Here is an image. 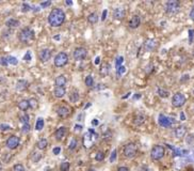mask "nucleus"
<instances>
[{"mask_svg": "<svg viewBox=\"0 0 194 171\" xmlns=\"http://www.w3.org/2000/svg\"><path fill=\"white\" fill-rule=\"evenodd\" d=\"M65 22V13L61 9H52L48 15V22L52 27H60Z\"/></svg>", "mask_w": 194, "mask_h": 171, "instance_id": "1", "label": "nucleus"}, {"mask_svg": "<svg viewBox=\"0 0 194 171\" xmlns=\"http://www.w3.org/2000/svg\"><path fill=\"white\" fill-rule=\"evenodd\" d=\"M18 39L22 43H29L34 39V31L31 28H24L18 33Z\"/></svg>", "mask_w": 194, "mask_h": 171, "instance_id": "2", "label": "nucleus"}, {"mask_svg": "<svg viewBox=\"0 0 194 171\" xmlns=\"http://www.w3.org/2000/svg\"><path fill=\"white\" fill-rule=\"evenodd\" d=\"M137 152H138V147L137 144L134 143V142H129L125 146L124 151H123V154L124 156L127 157V158H132L137 155Z\"/></svg>", "mask_w": 194, "mask_h": 171, "instance_id": "3", "label": "nucleus"}, {"mask_svg": "<svg viewBox=\"0 0 194 171\" xmlns=\"http://www.w3.org/2000/svg\"><path fill=\"white\" fill-rule=\"evenodd\" d=\"M164 154H165L164 148H163L162 146H159V144H157V146H155V147L151 149V159H153V160H160V159L163 158Z\"/></svg>", "mask_w": 194, "mask_h": 171, "instance_id": "4", "label": "nucleus"}, {"mask_svg": "<svg viewBox=\"0 0 194 171\" xmlns=\"http://www.w3.org/2000/svg\"><path fill=\"white\" fill-rule=\"evenodd\" d=\"M54 65L57 68H63L64 65H66V63L68 62V56L66 52L62 51V52H59L56 57H54Z\"/></svg>", "mask_w": 194, "mask_h": 171, "instance_id": "5", "label": "nucleus"}, {"mask_svg": "<svg viewBox=\"0 0 194 171\" xmlns=\"http://www.w3.org/2000/svg\"><path fill=\"white\" fill-rule=\"evenodd\" d=\"M180 9V2L178 0H170L165 3V11L170 14L177 13Z\"/></svg>", "mask_w": 194, "mask_h": 171, "instance_id": "6", "label": "nucleus"}, {"mask_svg": "<svg viewBox=\"0 0 194 171\" xmlns=\"http://www.w3.org/2000/svg\"><path fill=\"white\" fill-rule=\"evenodd\" d=\"M184 103H186V96L182 94V93L178 92V93H175L174 95L172 98V104L174 107H181V106L184 105Z\"/></svg>", "mask_w": 194, "mask_h": 171, "instance_id": "7", "label": "nucleus"}, {"mask_svg": "<svg viewBox=\"0 0 194 171\" xmlns=\"http://www.w3.org/2000/svg\"><path fill=\"white\" fill-rule=\"evenodd\" d=\"M73 55L76 61H81V60H84L87 58V51L84 47H76Z\"/></svg>", "mask_w": 194, "mask_h": 171, "instance_id": "8", "label": "nucleus"}, {"mask_svg": "<svg viewBox=\"0 0 194 171\" xmlns=\"http://www.w3.org/2000/svg\"><path fill=\"white\" fill-rule=\"evenodd\" d=\"M19 142H20L19 138H18L17 136H15V135H12V136H10L9 138H7L5 144H7V147L9 148V149L14 150L19 146Z\"/></svg>", "mask_w": 194, "mask_h": 171, "instance_id": "9", "label": "nucleus"}, {"mask_svg": "<svg viewBox=\"0 0 194 171\" xmlns=\"http://www.w3.org/2000/svg\"><path fill=\"white\" fill-rule=\"evenodd\" d=\"M158 123L162 127H171L173 123H174V120L169 117H165L164 115H160L159 118H158Z\"/></svg>", "mask_w": 194, "mask_h": 171, "instance_id": "10", "label": "nucleus"}, {"mask_svg": "<svg viewBox=\"0 0 194 171\" xmlns=\"http://www.w3.org/2000/svg\"><path fill=\"white\" fill-rule=\"evenodd\" d=\"M39 57H40V60L42 62H47L49 59L51 58V50L49 48H44L40 51L39 54Z\"/></svg>", "mask_w": 194, "mask_h": 171, "instance_id": "11", "label": "nucleus"}, {"mask_svg": "<svg viewBox=\"0 0 194 171\" xmlns=\"http://www.w3.org/2000/svg\"><path fill=\"white\" fill-rule=\"evenodd\" d=\"M125 15H126V11L124 9H122V8H116L112 12V16H113L114 20H123Z\"/></svg>", "mask_w": 194, "mask_h": 171, "instance_id": "12", "label": "nucleus"}, {"mask_svg": "<svg viewBox=\"0 0 194 171\" xmlns=\"http://www.w3.org/2000/svg\"><path fill=\"white\" fill-rule=\"evenodd\" d=\"M140 24H141V18L139 15H134L130 18V20H129V27L131 29H137L140 26Z\"/></svg>", "mask_w": 194, "mask_h": 171, "instance_id": "13", "label": "nucleus"}, {"mask_svg": "<svg viewBox=\"0 0 194 171\" xmlns=\"http://www.w3.org/2000/svg\"><path fill=\"white\" fill-rule=\"evenodd\" d=\"M57 113H58L59 117L65 118L70 113V109H69V107H67V106H61V107H59L58 110H57Z\"/></svg>", "mask_w": 194, "mask_h": 171, "instance_id": "14", "label": "nucleus"}, {"mask_svg": "<svg viewBox=\"0 0 194 171\" xmlns=\"http://www.w3.org/2000/svg\"><path fill=\"white\" fill-rule=\"evenodd\" d=\"M66 132H67L66 127H64V126L60 127V128H58V130L54 132V138H56L57 140H62L64 137H65Z\"/></svg>", "mask_w": 194, "mask_h": 171, "instance_id": "15", "label": "nucleus"}, {"mask_svg": "<svg viewBox=\"0 0 194 171\" xmlns=\"http://www.w3.org/2000/svg\"><path fill=\"white\" fill-rule=\"evenodd\" d=\"M186 133H187V127L181 125V126H178L177 128L174 130V136L176 138H182L186 135Z\"/></svg>", "mask_w": 194, "mask_h": 171, "instance_id": "16", "label": "nucleus"}, {"mask_svg": "<svg viewBox=\"0 0 194 171\" xmlns=\"http://www.w3.org/2000/svg\"><path fill=\"white\" fill-rule=\"evenodd\" d=\"M54 83H56V87H61V88H64L66 85V78L64 75H59L58 77L54 80Z\"/></svg>", "mask_w": 194, "mask_h": 171, "instance_id": "17", "label": "nucleus"}, {"mask_svg": "<svg viewBox=\"0 0 194 171\" xmlns=\"http://www.w3.org/2000/svg\"><path fill=\"white\" fill-rule=\"evenodd\" d=\"M29 87V83L27 80H24V79H20V80L17 81L16 83V89L18 91H24Z\"/></svg>", "mask_w": 194, "mask_h": 171, "instance_id": "18", "label": "nucleus"}, {"mask_svg": "<svg viewBox=\"0 0 194 171\" xmlns=\"http://www.w3.org/2000/svg\"><path fill=\"white\" fill-rule=\"evenodd\" d=\"M65 93H66L65 88H61V87H56V88H54V96H56V98H63V96L65 95Z\"/></svg>", "mask_w": 194, "mask_h": 171, "instance_id": "19", "label": "nucleus"}, {"mask_svg": "<svg viewBox=\"0 0 194 171\" xmlns=\"http://www.w3.org/2000/svg\"><path fill=\"white\" fill-rule=\"evenodd\" d=\"M18 108L22 111H26L30 108V104L28 100H22L19 103H18Z\"/></svg>", "mask_w": 194, "mask_h": 171, "instance_id": "20", "label": "nucleus"}, {"mask_svg": "<svg viewBox=\"0 0 194 171\" xmlns=\"http://www.w3.org/2000/svg\"><path fill=\"white\" fill-rule=\"evenodd\" d=\"M134 124L136 125H142L144 122H145V116L142 115V113H139L136 118H134Z\"/></svg>", "mask_w": 194, "mask_h": 171, "instance_id": "21", "label": "nucleus"}, {"mask_svg": "<svg viewBox=\"0 0 194 171\" xmlns=\"http://www.w3.org/2000/svg\"><path fill=\"white\" fill-rule=\"evenodd\" d=\"M47 146H48V141H47L46 139L39 140V141H37V149H40V150H45L47 148Z\"/></svg>", "mask_w": 194, "mask_h": 171, "instance_id": "22", "label": "nucleus"}, {"mask_svg": "<svg viewBox=\"0 0 194 171\" xmlns=\"http://www.w3.org/2000/svg\"><path fill=\"white\" fill-rule=\"evenodd\" d=\"M5 25H7V27L14 28V27H17V26H19V22L17 20H14V18H10L9 20H7Z\"/></svg>", "mask_w": 194, "mask_h": 171, "instance_id": "23", "label": "nucleus"}, {"mask_svg": "<svg viewBox=\"0 0 194 171\" xmlns=\"http://www.w3.org/2000/svg\"><path fill=\"white\" fill-rule=\"evenodd\" d=\"M87 22L92 25L96 24V22H98V16H97V14H95V13H91V14L87 16Z\"/></svg>", "mask_w": 194, "mask_h": 171, "instance_id": "24", "label": "nucleus"}, {"mask_svg": "<svg viewBox=\"0 0 194 171\" xmlns=\"http://www.w3.org/2000/svg\"><path fill=\"white\" fill-rule=\"evenodd\" d=\"M44 119L43 118H39V119L37 120V123H35V130H42L44 127Z\"/></svg>", "mask_w": 194, "mask_h": 171, "instance_id": "25", "label": "nucleus"}, {"mask_svg": "<svg viewBox=\"0 0 194 171\" xmlns=\"http://www.w3.org/2000/svg\"><path fill=\"white\" fill-rule=\"evenodd\" d=\"M69 100H70V102H73V103L78 102V100H79V93H78V91H73V92L70 93Z\"/></svg>", "mask_w": 194, "mask_h": 171, "instance_id": "26", "label": "nucleus"}, {"mask_svg": "<svg viewBox=\"0 0 194 171\" xmlns=\"http://www.w3.org/2000/svg\"><path fill=\"white\" fill-rule=\"evenodd\" d=\"M155 46H156L155 41H151V40H148V41L145 43V47L147 50H153V49L155 48Z\"/></svg>", "mask_w": 194, "mask_h": 171, "instance_id": "27", "label": "nucleus"}, {"mask_svg": "<svg viewBox=\"0 0 194 171\" xmlns=\"http://www.w3.org/2000/svg\"><path fill=\"white\" fill-rule=\"evenodd\" d=\"M85 85L87 86V87H93L94 86V79H93V77L91 75H87V77H85Z\"/></svg>", "mask_w": 194, "mask_h": 171, "instance_id": "28", "label": "nucleus"}, {"mask_svg": "<svg viewBox=\"0 0 194 171\" xmlns=\"http://www.w3.org/2000/svg\"><path fill=\"white\" fill-rule=\"evenodd\" d=\"M70 168V164L68 161H63L62 164L60 165V170L61 171H68Z\"/></svg>", "mask_w": 194, "mask_h": 171, "instance_id": "29", "label": "nucleus"}, {"mask_svg": "<svg viewBox=\"0 0 194 171\" xmlns=\"http://www.w3.org/2000/svg\"><path fill=\"white\" fill-rule=\"evenodd\" d=\"M95 159L97 161H102L104 159V153L102 151H98L95 155Z\"/></svg>", "mask_w": 194, "mask_h": 171, "instance_id": "30", "label": "nucleus"}, {"mask_svg": "<svg viewBox=\"0 0 194 171\" xmlns=\"http://www.w3.org/2000/svg\"><path fill=\"white\" fill-rule=\"evenodd\" d=\"M157 93H158V95L160 96V98H167V96H169V94H170L167 91L163 90V89H157Z\"/></svg>", "mask_w": 194, "mask_h": 171, "instance_id": "31", "label": "nucleus"}, {"mask_svg": "<svg viewBox=\"0 0 194 171\" xmlns=\"http://www.w3.org/2000/svg\"><path fill=\"white\" fill-rule=\"evenodd\" d=\"M29 104H30V107H31L32 109H35V108L39 106V103H37V98H30Z\"/></svg>", "mask_w": 194, "mask_h": 171, "instance_id": "32", "label": "nucleus"}, {"mask_svg": "<svg viewBox=\"0 0 194 171\" xmlns=\"http://www.w3.org/2000/svg\"><path fill=\"white\" fill-rule=\"evenodd\" d=\"M7 61H9V64H12V65H16L17 63H18V60H17L15 57H7Z\"/></svg>", "mask_w": 194, "mask_h": 171, "instance_id": "33", "label": "nucleus"}, {"mask_svg": "<svg viewBox=\"0 0 194 171\" xmlns=\"http://www.w3.org/2000/svg\"><path fill=\"white\" fill-rule=\"evenodd\" d=\"M123 62H124V58L122 56L116 58V61H115V68H116V70L119 68V66H122V63H123Z\"/></svg>", "mask_w": 194, "mask_h": 171, "instance_id": "34", "label": "nucleus"}, {"mask_svg": "<svg viewBox=\"0 0 194 171\" xmlns=\"http://www.w3.org/2000/svg\"><path fill=\"white\" fill-rule=\"evenodd\" d=\"M68 148H69V150H72V151L77 148V140H76L75 138H74V139H72V141H70V143H69V147H68Z\"/></svg>", "mask_w": 194, "mask_h": 171, "instance_id": "35", "label": "nucleus"}, {"mask_svg": "<svg viewBox=\"0 0 194 171\" xmlns=\"http://www.w3.org/2000/svg\"><path fill=\"white\" fill-rule=\"evenodd\" d=\"M13 171H25V167L22 164H16L13 167Z\"/></svg>", "mask_w": 194, "mask_h": 171, "instance_id": "36", "label": "nucleus"}, {"mask_svg": "<svg viewBox=\"0 0 194 171\" xmlns=\"http://www.w3.org/2000/svg\"><path fill=\"white\" fill-rule=\"evenodd\" d=\"M31 9H32V8L30 7L28 3H26V2L22 3V12H28V11H30Z\"/></svg>", "mask_w": 194, "mask_h": 171, "instance_id": "37", "label": "nucleus"}, {"mask_svg": "<svg viewBox=\"0 0 194 171\" xmlns=\"http://www.w3.org/2000/svg\"><path fill=\"white\" fill-rule=\"evenodd\" d=\"M125 72H126V68H125V66H123V65L119 66V68L116 70V73H117V75H119V76L123 75V74H124Z\"/></svg>", "mask_w": 194, "mask_h": 171, "instance_id": "38", "label": "nucleus"}, {"mask_svg": "<svg viewBox=\"0 0 194 171\" xmlns=\"http://www.w3.org/2000/svg\"><path fill=\"white\" fill-rule=\"evenodd\" d=\"M116 153H117L116 150H113V151H112L111 156H110V163H114V161H115V159H116Z\"/></svg>", "mask_w": 194, "mask_h": 171, "instance_id": "39", "label": "nucleus"}, {"mask_svg": "<svg viewBox=\"0 0 194 171\" xmlns=\"http://www.w3.org/2000/svg\"><path fill=\"white\" fill-rule=\"evenodd\" d=\"M29 130H30V124H29V123L22 124V133H28Z\"/></svg>", "mask_w": 194, "mask_h": 171, "instance_id": "40", "label": "nucleus"}, {"mask_svg": "<svg viewBox=\"0 0 194 171\" xmlns=\"http://www.w3.org/2000/svg\"><path fill=\"white\" fill-rule=\"evenodd\" d=\"M20 121H22V124H26V123H29V116L28 115H24L20 118Z\"/></svg>", "mask_w": 194, "mask_h": 171, "instance_id": "41", "label": "nucleus"}, {"mask_svg": "<svg viewBox=\"0 0 194 171\" xmlns=\"http://www.w3.org/2000/svg\"><path fill=\"white\" fill-rule=\"evenodd\" d=\"M11 130V126L7 124H0V130L2 132H5V130Z\"/></svg>", "mask_w": 194, "mask_h": 171, "instance_id": "42", "label": "nucleus"}, {"mask_svg": "<svg viewBox=\"0 0 194 171\" xmlns=\"http://www.w3.org/2000/svg\"><path fill=\"white\" fill-rule=\"evenodd\" d=\"M31 52H30V51H27V52H26V55H25L24 56V60L26 62H29V61H31Z\"/></svg>", "mask_w": 194, "mask_h": 171, "instance_id": "43", "label": "nucleus"}, {"mask_svg": "<svg viewBox=\"0 0 194 171\" xmlns=\"http://www.w3.org/2000/svg\"><path fill=\"white\" fill-rule=\"evenodd\" d=\"M0 64L3 66H7L9 64V61H7V58L5 57H2V58H0Z\"/></svg>", "mask_w": 194, "mask_h": 171, "instance_id": "44", "label": "nucleus"}, {"mask_svg": "<svg viewBox=\"0 0 194 171\" xmlns=\"http://www.w3.org/2000/svg\"><path fill=\"white\" fill-rule=\"evenodd\" d=\"M41 157H42L41 154H39V153H33V157H32V160L37 163V161L39 160V159H41Z\"/></svg>", "mask_w": 194, "mask_h": 171, "instance_id": "45", "label": "nucleus"}, {"mask_svg": "<svg viewBox=\"0 0 194 171\" xmlns=\"http://www.w3.org/2000/svg\"><path fill=\"white\" fill-rule=\"evenodd\" d=\"M50 4H51V1H50V0H47V1H44V2H41L40 7H41V8H47V7H49Z\"/></svg>", "mask_w": 194, "mask_h": 171, "instance_id": "46", "label": "nucleus"}, {"mask_svg": "<svg viewBox=\"0 0 194 171\" xmlns=\"http://www.w3.org/2000/svg\"><path fill=\"white\" fill-rule=\"evenodd\" d=\"M193 38H194V30L191 29V30H189V41H190V43H192V42H193Z\"/></svg>", "mask_w": 194, "mask_h": 171, "instance_id": "47", "label": "nucleus"}, {"mask_svg": "<svg viewBox=\"0 0 194 171\" xmlns=\"http://www.w3.org/2000/svg\"><path fill=\"white\" fill-rule=\"evenodd\" d=\"M60 152H61V148L60 147H56V148H54V150H52V153H54V155H58Z\"/></svg>", "mask_w": 194, "mask_h": 171, "instance_id": "48", "label": "nucleus"}, {"mask_svg": "<svg viewBox=\"0 0 194 171\" xmlns=\"http://www.w3.org/2000/svg\"><path fill=\"white\" fill-rule=\"evenodd\" d=\"M107 14H108V11H107V10H104V12H102V15H101V20H106V17H107Z\"/></svg>", "mask_w": 194, "mask_h": 171, "instance_id": "49", "label": "nucleus"}, {"mask_svg": "<svg viewBox=\"0 0 194 171\" xmlns=\"http://www.w3.org/2000/svg\"><path fill=\"white\" fill-rule=\"evenodd\" d=\"M116 171H129V169L127 168V167H119V168H117V170Z\"/></svg>", "mask_w": 194, "mask_h": 171, "instance_id": "50", "label": "nucleus"}, {"mask_svg": "<svg viewBox=\"0 0 194 171\" xmlns=\"http://www.w3.org/2000/svg\"><path fill=\"white\" fill-rule=\"evenodd\" d=\"M190 18H191V20L194 22V8L192 9L191 11H190Z\"/></svg>", "mask_w": 194, "mask_h": 171, "instance_id": "51", "label": "nucleus"}, {"mask_svg": "<svg viewBox=\"0 0 194 171\" xmlns=\"http://www.w3.org/2000/svg\"><path fill=\"white\" fill-rule=\"evenodd\" d=\"M98 123H99V122H98V120H97V119H94L92 121V124L95 125V126H96V125H98Z\"/></svg>", "mask_w": 194, "mask_h": 171, "instance_id": "52", "label": "nucleus"}, {"mask_svg": "<svg viewBox=\"0 0 194 171\" xmlns=\"http://www.w3.org/2000/svg\"><path fill=\"white\" fill-rule=\"evenodd\" d=\"M100 62V58L99 57H96V59H95V64H99Z\"/></svg>", "mask_w": 194, "mask_h": 171, "instance_id": "53", "label": "nucleus"}, {"mask_svg": "<svg viewBox=\"0 0 194 171\" xmlns=\"http://www.w3.org/2000/svg\"><path fill=\"white\" fill-rule=\"evenodd\" d=\"M75 128L77 130H81V128H82V126L81 125H75Z\"/></svg>", "mask_w": 194, "mask_h": 171, "instance_id": "54", "label": "nucleus"}, {"mask_svg": "<svg viewBox=\"0 0 194 171\" xmlns=\"http://www.w3.org/2000/svg\"><path fill=\"white\" fill-rule=\"evenodd\" d=\"M180 120H182V121H184V120H186V117H184V112L180 113Z\"/></svg>", "mask_w": 194, "mask_h": 171, "instance_id": "55", "label": "nucleus"}, {"mask_svg": "<svg viewBox=\"0 0 194 171\" xmlns=\"http://www.w3.org/2000/svg\"><path fill=\"white\" fill-rule=\"evenodd\" d=\"M65 4H66V5H72V4H73V2H72V1H69V0H66V1H65Z\"/></svg>", "mask_w": 194, "mask_h": 171, "instance_id": "56", "label": "nucleus"}, {"mask_svg": "<svg viewBox=\"0 0 194 171\" xmlns=\"http://www.w3.org/2000/svg\"><path fill=\"white\" fill-rule=\"evenodd\" d=\"M91 106V103H89V104H87V105H85V107H84V109H87V108H89Z\"/></svg>", "mask_w": 194, "mask_h": 171, "instance_id": "57", "label": "nucleus"}, {"mask_svg": "<svg viewBox=\"0 0 194 171\" xmlns=\"http://www.w3.org/2000/svg\"><path fill=\"white\" fill-rule=\"evenodd\" d=\"M54 40H59V39H60V35H54Z\"/></svg>", "mask_w": 194, "mask_h": 171, "instance_id": "58", "label": "nucleus"}, {"mask_svg": "<svg viewBox=\"0 0 194 171\" xmlns=\"http://www.w3.org/2000/svg\"><path fill=\"white\" fill-rule=\"evenodd\" d=\"M129 94H130V93H127L126 95H125V96H123V98H124V100H125V98H128V96H129Z\"/></svg>", "mask_w": 194, "mask_h": 171, "instance_id": "59", "label": "nucleus"}, {"mask_svg": "<svg viewBox=\"0 0 194 171\" xmlns=\"http://www.w3.org/2000/svg\"><path fill=\"white\" fill-rule=\"evenodd\" d=\"M87 171H96L95 169H89V170H87Z\"/></svg>", "mask_w": 194, "mask_h": 171, "instance_id": "60", "label": "nucleus"}, {"mask_svg": "<svg viewBox=\"0 0 194 171\" xmlns=\"http://www.w3.org/2000/svg\"><path fill=\"white\" fill-rule=\"evenodd\" d=\"M193 156H194V148H193Z\"/></svg>", "mask_w": 194, "mask_h": 171, "instance_id": "61", "label": "nucleus"}, {"mask_svg": "<svg viewBox=\"0 0 194 171\" xmlns=\"http://www.w3.org/2000/svg\"><path fill=\"white\" fill-rule=\"evenodd\" d=\"M188 171H193V170H188Z\"/></svg>", "mask_w": 194, "mask_h": 171, "instance_id": "62", "label": "nucleus"}, {"mask_svg": "<svg viewBox=\"0 0 194 171\" xmlns=\"http://www.w3.org/2000/svg\"><path fill=\"white\" fill-rule=\"evenodd\" d=\"M193 55H194V51H193Z\"/></svg>", "mask_w": 194, "mask_h": 171, "instance_id": "63", "label": "nucleus"}]
</instances>
